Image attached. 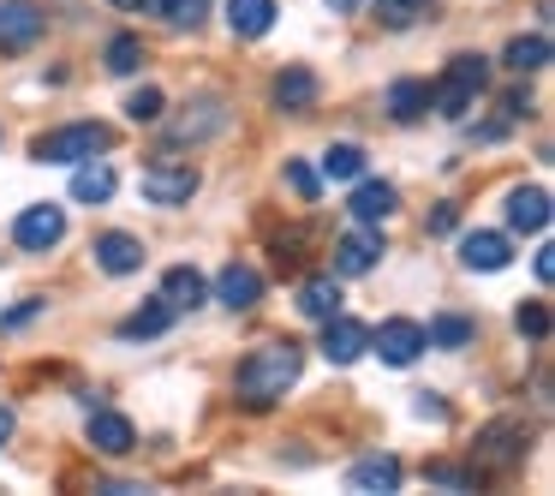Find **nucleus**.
<instances>
[{
	"label": "nucleus",
	"instance_id": "42",
	"mask_svg": "<svg viewBox=\"0 0 555 496\" xmlns=\"http://www.w3.org/2000/svg\"><path fill=\"white\" fill-rule=\"evenodd\" d=\"M352 7H359V0H328V13H352Z\"/></svg>",
	"mask_w": 555,
	"mask_h": 496
},
{
	"label": "nucleus",
	"instance_id": "21",
	"mask_svg": "<svg viewBox=\"0 0 555 496\" xmlns=\"http://www.w3.org/2000/svg\"><path fill=\"white\" fill-rule=\"evenodd\" d=\"M275 109H287V114L317 109V73L311 66H287V73L275 78Z\"/></svg>",
	"mask_w": 555,
	"mask_h": 496
},
{
	"label": "nucleus",
	"instance_id": "16",
	"mask_svg": "<svg viewBox=\"0 0 555 496\" xmlns=\"http://www.w3.org/2000/svg\"><path fill=\"white\" fill-rule=\"evenodd\" d=\"M216 300L228 305V311H251V305L263 300V276H257L251 264H228L216 276Z\"/></svg>",
	"mask_w": 555,
	"mask_h": 496
},
{
	"label": "nucleus",
	"instance_id": "24",
	"mask_svg": "<svg viewBox=\"0 0 555 496\" xmlns=\"http://www.w3.org/2000/svg\"><path fill=\"white\" fill-rule=\"evenodd\" d=\"M173 317H180V311H173L168 300H150V305H138V311L120 323V341H156L162 329L173 323Z\"/></svg>",
	"mask_w": 555,
	"mask_h": 496
},
{
	"label": "nucleus",
	"instance_id": "28",
	"mask_svg": "<svg viewBox=\"0 0 555 496\" xmlns=\"http://www.w3.org/2000/svg\"><path fill=\"white\" fill-rule=\"evenodd\" d=\"M197 109H204V114H185V120L173 126V138H180V144H185V138H209V132H221V126H228V109H221V102H197Z\"/></svg>",
	"mask_w": 555,
	"mask_h": 496
},
{
	"label": "nucleus",
	"instance_id": "20",
	"mask_svg": "<svg viewBox=\"0 0 555 496\" xmlns=\"http://www.w3.org/2000/svg\"><path fill=\"white\" fill-rule=\"evenodd\" d=\"M347 484L352 491H400V460L395 455H364V460H352V472H347Z\"/></svg>",
	"mask_w": 555,
	"mask_h": 496
},
{
	"label": "nucleus",
	"instance_id": "4",
	"mask_svg": "<svg viewBox=\"0 0 555 496\" xmlns=\"http://www.w3.org/2000/svg\"><path fill=\"white\" fill-rule=\"evenodd\" d=\"M526 443H531V431H526L519 419H495V424H483V431H478V448H472V467L507 472V467H519V460H526Z\"/></svg>",
	"mask_w": 555,
	"mask_h": 496
},
{
	"label": "nucleus",
	"instance_id": "39",
	"mask_svg": "<svg viewBox=\"0 0 555 496\" xmlns=\"http://www.w3.org/2000/svg\"><path fill=\"white\" fill-rule=\"evenodd\" d=\"M526 114H531V97H526V90H514V97H507V120H526Z\"/></svg>",
	"mask_w": 555,
	"mask_h": 496
},
{
	"label": "nucleus",
	"instance_id": "22",
	"mask_svg": "<svg viewBox=\"0 0 555 496\" xmlns=\"http://www.w3.org/2000/svg\"><path fill=\"white\" fill-rule=\"evenodd\" d=\"M388 114H395L400 126L424 120V114H430V85H424V78H395V85H388Z\"/></svg>",
	"mask_w": 555,
	"mask_h": 496
},
{
	"label": "nucleus",
	"instance_id": "32",
	"mask_svg": "<svg viewBox=\"0 0 555 496\" xmlns=\"http://www.w3.org/2000/svg\"><path fill=\"white\" fill-rule=\"evenodd\" d=\"M138 66H144V42H138V37H114L108 42V73H138Z\"/></svg>",
	"mask_w": 555,
	"mask_h": 496
},
{
	"label": "nucleus",
	"instance_id": "8",
	"mask_svg": "<svg viewBox=\"0 0 555 496\" xmlns=\"http://www.w3.org/2000/svg\"><path fill=\"white\" fill-rule=\"evenodd\" d=\"M371 347H376L383 365H412L424 353V323H412V317H388V323L371 335Z\"/></svg>",
	"mask_w": 555,
	"mask_h": 496
},
{
	"label": "nucleus",
	"instance_id": "38",
	"mask_svg": "<svg viewBox=\"0 0 555 496\" xmlns=\"http://www.w3.org/2000/svg\"><path fill=\"white\" fill-rule=\"evenodd\" d=\"M454 221H460V209L442 204V209H430V221H424V228H430V233H454Z\"/></svg>",
	"mask_w": 555,
	"mask_h": 496
},
{
	"label": "nucleus",
	"instance_id": "41",
	"mask_svg": "<svg viewBox=\"0 0 555 496\" xmlns=\"http://www.w3.org/2000/svg\"><path fill=\"white\" fill-rule=\"evenodd\" d=\"M13 436V407H0V443Z\"/></svg>",
	"mask_w": 555,
	"mask_h": 496
},
{
	"label": "nucleus",
	"instance_id": "25",
	"mask_svg": "<svg viewBox=\"0 0 555 496\" xmlns=\"http://www.w3.org/2000/svg\"><path fill=\"white\" fill-rule=\"evenodd\" d=\"M472 335H478V323H472V317H460V311H442L436 317L430 329H424V347H472Z\"/></svg>",
	"mask_w": 555,
	"mask_h": 496
},
{
	"label": "nucleus",
	"instance_id": "12",
	"mask_svg": "<svg viewBox=\"0 0 555 496\" xmlns=\"http://www.w3.org/2000/svg\"><path fill=\"white\" fill-rule=\"evenodd\" d=\"M507 228L514 233L550 228V192H543V186H514V192H507Z\"/></svg>",
	"mask_w": 555,
	"mask_h": 496
},
{
	"label": "nucleus",
	"instance_id": "9",
	"mask_svg": "<svg viewBox=\"0 0 555 496\" xmlns=\"http://www.w3.org/2000/svg\"><path fill=\"white\" fill-rule=\"evenodd\" d=\"M371 347V329L359 323V317H323V359L328 365H352L359 353Z\"/></svg>",
	"mask_w": 555,
	"mask_h": 496
},
{
	"label": "nucleus",
	"instance_id": "7",
	"mask_svg": "<svg viewBox=\"0 0 555 496\" xmlns=\"http://www.w3.org/2000/svg\"><path fill=\"white\" fill-rule=\"evenodd\" d=\"M13 240L18 252H54L66 240V209L61 204H30L25 216L13 221Z\"/></svg>",
	"mask_w": 555,
	"mask_h": 496
},
{
	"label": "nucleus",
	"instance_id": "26",
	"mask_svg": "<svg viewBox=\"0 0 555 496\" xmlns=\"http://www.w3.org/2000/svg\"><path fill=\"white\" fill-rule=\"evenodd\" d=\"M144 13H156L162 25H173V30H185V25H204V13H209V0H144Z\"/></svg>",
	"mask_w": 555,
	"mask_h": 496
},
{
	"label": "nucleus",
	"instance_id": "10",
	"mask_svg": "<svg viewBox=\"0 0 555 496\" xmlns=\"http://www.w3.org/2000/svg\"><path fill=\"white\" fill-rule=\"evenodd\" d=\"M383 233H371V228H359V233H347V240H335V276H371L376 264H383Z\"/></svg>",
	"mask_w": 555,
	"mask_h": 496
},
{
	"label": "nucleus",
	"instance_id": "1",
	"mask_svg": "<svg viewBox=\"0 0 555 496\" xmlns=\"http://www.w3.org/2000/svg\"><path fill=\"white\" fill-rule=\"evenodd\" d=\"M299 365H305V347L293 335L263 341V347H251L240 359V371H233V400H240V407H275V400L299 383Z\"/></svg>",
	"mask_w": 555,
	"mask_h": 496
},
{
	"label": "nucleus",
	"instance_id": "3",
	"mask_svg": "<svg viewBox=\"0 0 555 496\" xmlns=\"http://www.w3.org/2000/svg\"><path fill=\"white\" fill-rule=\"evenodd\" d=\"M114 144V132L102 120H73V126H54V132H42L37 144H30V156L37 162H61V168H78V162L102 156V150Z\"/></svg>",
	"mask_w": 555,
	"mask_h": 496
},
{
	"label": "nucleus",
	"instance_id": "6",
	"mask_svg": "<svg viewBox=\"0 0 555 496\" xmlns=\"http://www.w3.org/2000/svg\"><path fill=\"white\" fill-rule=\"evenodd\" d=\"M49 30V13L30 7V0H0V54H25L42 42Z\"/></svg>",
	"mask_w": 555,
	"mask_h": 496
},
{
	"label": "nucleus",
	"instance_id": "36",
	"mask_svg": "<svg viewBox=\"0 0 555 496\" xmlns=\"http://www.w3.org/2000/svg\"><path fill=\"white\" fill-rule=\"evenodd\" d=\"M287 186L305 198V204H317V192H323V180H317V174L305 168V162H287Z\"/></svg>",
	"mask_w": 555,
	"mask_h": 496
},
{
	"label": "nucleus",
	"instance_id": "43",
	"mask_svg": "<svg viewBox=\"0 0 555 496\" xmlns=\"http://www.w3.org/2000/svg\"><path fill=\"white\" fill-rule=\"evenodd\" d=\"M114 7H126V13H144V0H114Z\"/></svg>",
	"mask_w": 555,
	"mask_h": 496
},
{
	"label": "nucleus",
	"instance_id": "37",
	"mask_svg": "<svg viewBox=\"0 0 555 496\" xmlns=\"http://www.w3.org/2000/svg\"><path fill=\"white\" fill-rule=\"evenodd\" d=\"M42 305H49V300H25V305H13V311L0 317V329H25L30 317H42Z\"/></svg>",
	"mask_w": 555,
	"mask_h": 496
},
{
	"label": "nucleus",
	"instance_id": "33",
	"mask_svg": "<svg viewBox=\"0 0 555 496\" xmlns=\"http://www.w3.org/2000/svg\"><path fill=\"white\" fill-rule=\"evenodd\" d=\"M514 323H519V335L543 341V335H550V305H543V300H526V305L514 311Z\"/></svg>",
	"mask_w": 555,
	"mask_h": 496
},
{
	"label": "nucleus",
	"instance_id": "27",
	"mask_svg": "<svg viewBox=\"0 0 555 496\" xmlns=\"http://www.w3.org/2000/svg\"><path fill=\"white\" fill-rule=\"evenodd\" d=\"M507 66H514V73H543V66H550V37H514L507 42Z\"/></svg>",
	"mask_w": 555,
	"mask_h": 496
},
{
	"label": "nucleus",
	"instance_id": "14",
	"mask_svg": "<svg viewBox=\"0 0 555 496\" xmlns=\"http://www.w3.org/2000/svg\"><path fill=\"white\" fill-rule=\"evenodd\" d=\"M460 264H466V269H483V276H495V269L514 264V245H507L502 233L478 228V233H466V240H460Z\"/></svg>",
	"mask_w": 555,
	"mask_h": 496
},
{
	"label": "nucleus",
	"instance_id": "2",
	"mask_svg": "<svg viewBox=\"0 0 555 496\" xmlns=\"http://www.w3.org/2000/svg\"><path fill=\"white\" fill-rule=\"evenodd\" d=\"M490 90V61L483 54H454L442 73V85H430V109L448 120H466V109Z\"/></svg>",
	"mask_w": 555,
	"mask_h": 496
},
{
	"label": "nucleus",
	"instance_id": "30",
	"mask_svg": "<svg viewBox=\"0 0 555 496\" xmlns=\"http://www.w3.org/2000/svg\"><path fill=\"white\" fill-rule=\"evenodd\" d=\"M162 114H168V97H162L156 85H144V90H132V97H126V120H138V126H156Z\"/></svg>",
	"mask_w": 555,
	"mask_h": 496
},
{
	"label": "nucleus",
	"instance_id": "35",
	"mask_svg": "<svg viewBox=\"0 0 555 496\" xmlns=\"http://www.w3.org/2000/svg\"><path fill=\"white\" fill-rule=\"evenodd\" d=\"M269 252H275V269L281 276H287V269H299V233H275V240H269Z\"/></svg>",
	"mask_w": 555,
	"mask_h": 496
},
{
	"label": "nucleus",
	"instance_id": "5",
	"mask_svg": "<svg viewBox=\"0 0 555 496\" xmlns=\"http://www.w3.org/2000/svg\"><path fill=\"white\" fill-rule=\"evenodd\" d=\"M197 168H180V162H150L144 168V180H138V192L150 198V204H162V209H180V204H192L197 198Z\"/></svg>",
	"mask_w": 555,
	"mask_h": 496
},
{
	"label": "nucleus",
	"instance_id": "34",
	"mask_svg": "<svg viewBox=\"0 0 555 496\" xmlns=\"http://www.w3.org/2000/svg\"><path fill=\"white\" fill-rule=\"evenodd\" d=\"M424 472H430V484H448V491H478V467H448V460H436Z\"/></svg>",
	"mask_w": 555,
	"mask_h": 496
},
{
	"label": "nucleus",
	"instance_id": "18",
	"mask_svg": "<svg viewBox=\"0 0 555 496\" xmlns=\"http://www.w3.org/2000/svg\"><path fill=\"white\" fill-rule=\"evenodd\" d=\"M162 300H168L173 311H197V305L209 300V281L197 276L192 264H173L168 276H162Z\"/></svg>",
	"mask_w": 555,
	"mask_h": 496
},
{
	"label": "nucleus",
	"instance_id": "11",
	"mask_svg": "<svg viewBox=\"0 0 555 496\" xmlns=\"http://www.w3.org/2000/svg\"><path fill=\"white\" fill-rule=\"evenodd\" d=\"M352 221H364V228H376V221H388V216H395V209H400V192H395V186H388V180H364V174H359V186H352Z\"/></svg>",
	"mask_w": 555,
	"mask_h": 496
},
{
	"label": "nucleus",
	"instance_id": "13",
	"mask_svg": "<svg viewBox=\"0 0 555 496\" xmlns=\"http://www.w3.org/2000/svg\"><path fill=\"white\" fill-rule=\"evenodd\" d=\"M96 269H108V276H132V269H144V240H132V233H96Z\"/></svg>",
	"mask_w": 555,
	"mask_h": 496
},
{
	"label": "nucleus",
	"instance_id": "15",
	"mask_svg": "<svg viewBox=\"0 0 555 496\" xmlns=\"http://www.w3.org/2000/svg\"><path fill=\"white\" fill-rule=\"evenodd\" d=\"M90 448L108 460H126L138 448V431L132 419H120V412H90Z\"/></svg>",
	"mask_w": 555,
	"mask_h": 496
},
{
	"label": "nucleus",
	"instance_id": "40",
	"mask_svg": "<svg viewBox=\"0 0 555 496\" xmlns=\"http://www.w3.org/2000/svg\"><path fill=\"white\" fill-rule=\"evenodd\" d=\"M418 412H424V419H448V407H442V400H430V395H418Z\"/></svg>",
	"mask_w": 555,
	"mask_h": 496
},
{
	"label": "nucleus",
	"instance_id": "23",
	"mask_svg": "<svg viewBox=\"0 0 555 496\" xmlns=\"http://www.w3.org/2000/svg\"><path fill=\"white\" fill-rule=\"evenodd\" d=\"M293 305H299V311L311 317V323L335 317V311H340V281H335V269H328V276H311V281H305L299 300H293Z\"/></svg>",
	"mask_w": 555,
	"mask_h": 496
},
{
	"label": "nucleus",
	"instance_id": "29",
	"mask_svg": "<svg viewBox=\"0 0 555 496\" xmlns=\"http://www.w3.org/2000/svg\"><path fill=\"white\" fill-rule=\"evenodd\" d=\"M323 174H328V180H359V174H364V150L359 144H328L323 150Z\"/></svg>",
	"mask_w": 555,
	"mask_h": 496
},
{
	"label": "nucleus",
	"instance_id": "17",
	"mask_svg": "<svg viewBox=\"0 0 555 496\" xmlns=\"http://www.w3.org/2000/svg\"><path fill=\"white\" fill-rule=\"evenodd\" d=\"M275 0H228V25H233V37L240 42H257V37H269L275 30Z\"/></svg>",
	"mask_w": 555,
	"mask_h": 496
},
{
	"label": "nucleus",
	"instance_id": "31",
	"mask_svg": "<svg viewBox=\"0 0 555 496\" xmlns=\"http://www.w3.org/2000/svg\"><path fill=\"white\" fill-rule=\"evenodd\" d=\"M424 13H430V0H376V18H383L388 30H406V25H418Z\"/></svg>",
	"mask_w": 555,
	"mask_h": 496
},
{
	"label": "nucleus",
	"instance_id": "19",
	"mask_svg": "<svg viewBox=\"0 0 555 496\" xmlns=\"http://www.w3.org/2000/svg\"><path fill=\"white\" fill-rule=\"evenodd\" d=\"M114 186H120V180H114V168L102 156H90V162H78V174H73V204L96 209V204H108V198H114Z\"/></svg>",
	"mask_w": 555,
	"mask_h": 496
}]
</instances>
